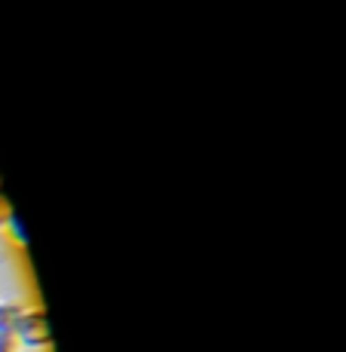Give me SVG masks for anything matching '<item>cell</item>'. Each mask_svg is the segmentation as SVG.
<instances>
[{
  "label": "cell",
  "instance_id": "obj_1",
  "mask_svg": "<svg viewBox=\"0 0 346 352\" xmlns=\"http://www.w3.org/2000/svg\"><path fill=\"white\" fill-rule=\"evenodd\" d=\"M12 334H16L19 346H25V349H46L50 346V340H52L50 324H46V313L43 309H37V307L25 309V313L19 316L16 331H12Z\"/></svg>",
  "mask_w": 346,
  "mask_h": 352
},
{
  "label": "cell",
  "instance_id": "obj_3",
  "mask_svg": "<svg viewBox=\"0 0 346 352\" xmlns=\"http://www.w3.org/2000/svg\"><path fill=\"white\" fill-rule=\"evenodd\" d=\"M12 221V212H10V202L3 199V193H0V230H6Z\"/></svg>",
  "mask_w": 346,
  "mask_h": 352
},
{
  "label": "cell",
  "instance_id": "obj_2",
  "mask_svg": "<svg viewBox=\"0 0 346 352\" xmlns=\"http://www.w3.org/2000/svg\"><path fill=\"white\" fill-rule=\"evenodd\" d=\"M22 313H25V307H19L12 300H0V334H12Z\"/></svg>",
  "mask_w": 346,
  "mask_h": 352
},
{
  "label": "cell",
  "instance_id": "obj_5",
  "mask_svg": "<svg viewBox=\"0 0 346 352\" xmlns=\"http://www.w3.org/2000/svg\"><path fill=\"white\" fill-rule=\"evenodd\" d=\"M10 230H12V233H16V239H19V242H22V245H25V233H22V230H19V221H16V218L10 221Z\"/></svg>",
  "mask_w": 346,
  "mask_h": 352
},
{
  "label": "cell",
  "instance_id": "obj_4",
  "mask_svg": "<svg viewBox=\"0 0 346 352\" xmlns=\"http://www.w3.org/2000/svg\"><path fill=\"white\" fill-rule=\"evenodd\" d=\"M0 352H19L16 334H0Z\"/></svg>",
  "mask_w": 346,
  "mask_h": 352
}]
</instances>
